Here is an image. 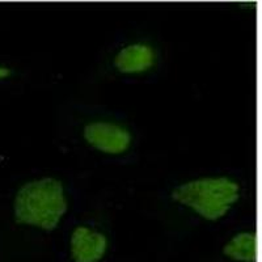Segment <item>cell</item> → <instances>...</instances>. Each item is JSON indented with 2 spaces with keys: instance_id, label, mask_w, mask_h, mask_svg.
<instances>
[{
  "instance_id": "4",
  "label": "cell",
  "mask_w": 262,
  "mask_h": 262,
  "mask_svg": "<svg viewBox=\"0 0 262 262\" xmlns=\"http://www.w3.org/2000/svg\"><path fill=\"white\" fill-rule=\"evenodd\" d=\"M107 250V238L102 233L78 227L71 236V257L74 262H98Z\"/></svg>"
},
{
  "instance_id": "2",
  "label": "cell",
  "mask_w": 262,
  "mask_h": 262,
  "mask_svg": "<svg viewBox=\"0 0 262 262\" xmlns=\"http://www.w3.org/2000/svg\"><path fill=\"white\" fill-rule=\"evenodd\" d=\"M240 196V188L227 177H207L177 186L172 198L190 207L207 221H217L231 210Z\"/></svg>"
},
{
  "instance_id": "1",
  "label": "cell",
  "mask_w": 262,
  "mask_h": 262,
  "mask_svg": "<svg viewBox=\"0 0 262 262\" xmlns=\"http://www.w3.org/2000/svg\"><path fill=\"white\" fill-rule=\"evenodd\" d=\"M67 211L62 182L42 179L25 184L15 200V217L18 224L53 231Z\"/></svg>"
},
{
  "instance_id": "5",
  "label": "cell",
  "mask_w": 262,
  "mask_h": 262,
  "mask_svg": "<svg viewBox=\"0 0 262 262\" xmlns=\"http://www.w3.org/2000/svg\"><path fill=\"white\" fill-rule=\"evenodd\" d=\"M155 62V53L151 46L135 43L117 54L114 66L122 74H140L149 70Z\"/></svg>"
},
{
  "instance_id": "3",
  "label": "cell",
  "mask_w": 262,
  "mask_h": 262,
  "mask_svg": "<svg viewBox=\"0 0 262 262\" xmlns=\"http://www.w3.org/2000/svg\"><path fill=\"white\" fill-rule=\"evenodd\" d=\"M84 139L98 151L119 155L127 151L131 135L126 128L109 122H93L84 127Z\"/></svg>"
},
{
  "instance_id": "7",
  "label": "cell",
  "mask_w": 262,
  "mask_h": 262,
  "mask_svg": "<svg viewBox=\"0 0 262 262\" xmlns=\"http://www.w3.org/2000/svg\"><path fill=\"white\" fill-rule=\"evenodd\" d=\"M11 75V70L6 67H0V79H6Z\"/></svg>"
},
{
  "instance_id": "6",
  "label": "cell",
  "mask_w": 262,
  "mask_h": 262,
  "mask_svg": "<svg viewBox=\"0 0 262 262\" xmlns=\"http://www.w3.org/2000/svg\"><path fill=\"white\" fill-rule=\"evenodd\" d=\"M228 258L240 262L257 261V237L252 232H242L233 236L223 248Z\"/></svg>"
}]
</instances>
